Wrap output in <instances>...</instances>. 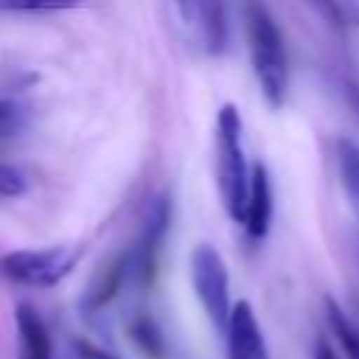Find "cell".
Returning a JSON list of instances; mask_svg holds the SVG:
<instances>
[{"mask_svg": "<svg viewBox=\"0 0 359 359\" xmlns=\"http://www.w3.org/2000/svg\"><path fill=\"white\" fill-rule=\"evenodd\" d=\"M244 22H247L250 62H252V73L261 87V95L272 109H280L289 90V62H286L283 36L261 0H247Z\"/></svg>", "mask_w": 359, "mask_h": 359, "instance_id": "6da1fadb", "label": "cell"}, {"mask_svg": "<svg viewBox=\"0 0 359 359\" xmlns=\"http://www.w3.org/2000/svg\"><path fill=\"white\" fill-rule=\"evenodd\" d=\"M241 115L236 104H222L216 115V182L219 196L233 222H244L252 165L247 163L241 143Z\"/></svg>", "mask_w": 359, "mask_h": 359, "instance_id": "7a4b0ae2", "label": "cell"}, {"mask_svg": "<svg viewBox=\"0 0 359 359\" xmlns=\"http://www.w3.org/2000/svg\"><path fill=\"white\" fill-rule=\"evenodd\" d=\"M79 258H81V247H73V244L14 250L0 258V272L20 286L50 289L76 269Z\"/></svg>", "mask_w": 359, "mask_h": 359, "instance_id": "3957f363", "label": "cell"}, {"mask_svg": "<svg viewBox=\"0 0 359 359\" xmlns=\"http://www.w3.org/2000/svg\"><path fill=\"white\" fill-rule=\"evenodd\" d=\"M191 286L216 331H227L230 323V275L227 264L213 244H196L191 250Z\"/></svg>", "mask_w": 359, "mask_h": 359, "instance_id": "277c9868", "label": "cell"}, {"mask_svg": "<svg viewBox=\"0 0 359 359\" xmlns=\"http://www.w3.org/2000/svg\"><path fill=\"white\" fill-rule=\"evenodd\" d=\"M171 224V199L165 194L154 196L143 213V227L137 244L129 250L132 258V283L137 289H149L157 275V255L163 247V238Z\"/></svg>", "mask_w": 359, "mask_h": 359, "instance_id": "5b68a950", "label": "cell"}, {"mask_svg": "<svg viewBox=\"0 0 359 359\" xmlns=\"http://www.w3.org/2000/svg\"><path fill=\"white\" fill-rule=\"evenodd\" d=\"M224 339H227V359H272L261 323L247 300L233 303Z\"/></svg>", "mask_w": 359, "mask_h": 359, "instance_id": "8992f818", "label": "cell"}, {"mask_svg": "<svg viewBox=\"0 0 359 359\" xmlns=\"http://www.w3.org/2000/svg\"><path fill=\"white\" fill-rule=\"evenodd\" d=\"M272 180L264 163H252V177H250V196H247V213H244V233L252 241H261L269 233L272 224Z\"/></svg>", "mask_w": 359, "mask_h": 359, "instance_id": "52a82bcc", "label": "cell"}, {"mask_svg": "<svg viewBox=\"0 0 359 359\" xmlns=\"http://www.w3.org/2000/svg\"><path fill=\"white\" fill-rule=\"evenodd\" d=\"M14 331H17V359H53V339L42 314L20 303L14 309Z\"/></svg>", "mask_w": 359, "mask_h": 359, "instance_id": "ba28073f", "label": "cell"}, {"mask_svg": "<svg viewBox=\"0 0 359 359\" xmlns=\"http://www.w3.org/2000/svg\"><path fill=\"white\" fill-rule=\"evenodd\" d=\"M126 280H132V258H129V252H121V255L109 258L98 269V275L93 278V283L87 286V292H84V309L98 311V309L109 306L115 300V294L123 289Z\"/></svg>", "mask_w": 359, "mask_h": 359, "instance_id": "9c48e42d", "label": "cell"}, {"mask_svg": "<svg viewBox=\"0 0 359 359\" xmlns=\"http://www.w3.org/2000/svg\"><path fill=\"white\" fill-rule=\"evenodd\" d=\"M185 22L196 28L202 45L208 53H222L227 45V22H224V6L222 0H194Z\"/></svg>", "mask_w": 359, "mask_h": 359, "instance_id": "30bf717a", "label": "cell"}, {"mask_svg": "<svg viewBox=\"0 0 359 359\" xmlns=\"http://www.w3.org/2000/svg\"><path fill=\"white\" fill-rule=\"evenodd\" d=\"M337 168H339V182L348 196V205L359 219V143L356 140L337 137Z\"/></svg>", "mask_w": 359, "mask_h": 359, "instance_id": "8fae6325", "label": "cell"}, {"mask_svg": "<svg viewBox=\"0 0 359 359\" xmlns=\"http://www.w3.org/2000/svg\"><path fill=\"white\" fill-rule=\"evenodd\" d=\"M325 323H328L334 339L339 342L345 359H359V325L331 297H325Z\"/></svg>", "mask_w": 359, "mask_h": 359, "instance_id": "7c38bea8", "label": "cell"}, {"mask_svg": "<svg viewBox=\"0 0 359 359\" xmlns=\"http://www.w3.org/2000/svg\"><path fill=\"white\" fill-rule=\"evenodd\" d=\"M129 337H132V342H135L149 359H163V353H165L163 334H160L157 323H154L149 314H137V317L129 323Z\"/></svg>", "mask_w": 359, "mask_h": 359, "instance_id": "4fadbf2b", "label": "cell"}, {"mask_svg": "<svg viewBox=\"0 0 359 359\" xmlns=\"http://www.w3.org/2000/svg\"><path fill=\"white\" fill-rule=\"evenodd\" d=\"M28 121V109L14 98H0V140L17 135Z\"/></svg>", "mask_w": 359, "mask_h": 359, "instance_id": "5bb4252c", "label": "cell"}, {"mask_svg": "<svg viewBox=\"0 0 359 359\" xmlns=\"http://www.w3.org/2000/svg\"><path fill=\"white\" fill-rule=\"evenodd\" d=\"M81 0H0V11H65Z\"/></svg>", "mask_w": 359, "mask_h": 359, "instance_id": "9a60e30c", "label": "cell"}, {"mask_svg": "<svg viewBox=\"0 0 359 359\" xmlns=\"http://www.w3.org/2000/svg\"><path fill=\"white\" fill-rule=\"evenodd\" d=\"M25 174L11 163H0V199H17L25 194Z\"/></svg>", "mask_w": 359, "mask_h": 359, "instance_id": "2e32d148", "label": "cell"}, {"mask_svg": "<svg viewBox=\"0 0 359 359\" xmlns=\"http://www.w3.org/2000/svg\"><path fill=\"white\" fill-rule=\"evenodd\" d=\"M334 31H342L345 28V6L342 0H306Z\"/></svg>", "mask_w": 359, "mask_h": 359, "instance_id": "e0dca14e", "label": "cell"}, {"mask_svg": "<svg viewBox=\"0 0 359 359\" xmlns=\"http://www.w3.org/2000/svg\"><path fill=\"white\" fill-rule=\"evenodd\" d=\"M73 353H76V359H118L115 353H109V351L98 348L95 342L81 339V337H76V339H73Z\"/></svg>", "mask_w": 359, "mask_h": 359, "instance_id": "ac0fdd59", "label": "cell"}, {"mask_svg": "<svg viewBox=\"0 0 359 359\" xmlns=\"http://www.w3.org/2000/svg\"><path fill=\"white\" fill-rule=\"evenodd\" d=\"M339 90H342L348 107H351V109L356 112V118H359V84L351 81V79H342V81H339Z\"/></svg>", "mask_w": 359, "mask_h": 359, "instance_id": "d6986e66", "label": "cell"}, {"mask_svg": "<svg viewBox=\"0 0 359 359\" xmlns=\"http://www.w3.org/2000/svg\"><path fill=\"white\" fill-rule=\"evenodd\" d=\"M314 359H339V356H337V351L331 348V342H328L325 337H320V339L314 342Z\"/></svg>", "mask_w": 359, "mask_h": 359, "instance_id": "ffe728a7", "label": "cell"}, {"mask_svg": "<svg viewBox=\"0 0 359 359\" xmlns=\"http://www.w3.org/2000/svg\"><path fill=\"white\" fill-rule=\"evenodd\" d=\"M342 6H345V17L359 28V0H345Z\"/></svg>", "mask_w": 359, "mask_h": 359, "instance_id": "44dd1931", "label": "cell"}, {"mask_svg": "<svg viewBox=\"0 0 359 359\" xmlns=\"http://www.w3.org/2000/svg\"><path fill=\"white\" fill-rule=\"evenodd\" d=\"M191 3H194V0H177V6H180V14H182V17L188 14V8H191Z\"/></svg>", "mask_w": 359, "mask_h": 359, "instance_id": "7402d4cb", "label": "cell"}]
</instances>
